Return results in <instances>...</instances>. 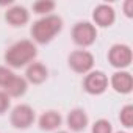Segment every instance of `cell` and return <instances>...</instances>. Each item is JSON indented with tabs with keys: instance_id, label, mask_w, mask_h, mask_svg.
Instances as JSON below:
<instances>
[{
	"instance_id": "6da1fadb",
	"label": "cell",
	"mask_w": 133,
	"mask_h": 133,
	"mask_svg": "<svg viewBox=\"0 0 133 133\" xmlns=\"http://www.w3.org/2000/svg\"><path fill=\"white\" fill-rule=\"evenodd\" d=\"M36 55H38V49L35 42L28 39H22V41L14 42L11 47H8L3 58L10 69H21L31 64Z\"/></svg>"
},
{
	"instance_id": "7a4b0ae2",
	"label": "cell",
	"mask_w": 133,
	"mask_h": 133,
	"mask_svg": "<svg viewBox=\"0 0 133 133\" xmlns=\"http://www.w3.org/2000/svg\"><path fill=\"white\" fill-rule=\"evenodd\" d=\"M63 30V19L59 16H44L31 25V38L38 44H49Z\"/></svg>"
},
{
	"instance_id": "3957f363",
	"label": "cell",
	"mask_w": 133,
	"mask_h": 133,
	"mask_svg": "<svg viewBox=\"0 0 133 133\" xmlns=\"http://www.w3.org/2000/svg\"><path fill=\"white\" fill-rule=\"evenodd\" d=\"M107 56H108V63L113 66V68L119 69V71L127 69L133 61L131 49L127 44H114V45H111Z\"/></svg>"
},
{
	"instance_id": "277c9868",
	"label": "cell",
	"mask_w": 133,
	"mask_h": 133,
	"mask_svg": "<svg viewBox=\"0 0 133 133\" xmlns=\"http://www.w3.org/2000/svg\"><path fill=\"white\" fill-rule=\"evenodd\" d=\"M68 63H69V68L74 72L86 75L94 68V55L88 50H74L69 55Z\"/></svg>"
},
{
	"instance_id": "5b68a950",
	"label": "cell",
	"mask_w": 133,
	"mask_h": 133,
	"mask_svg": "<svg viewBox=\"0 0 133 133\" xmlns=\"http://www.w3.org/2000/svg\"><path fill=\"white\" fill-rule=\"evenodd\" d=\"M97 39V30L91 22H78L72 28V41L80 47H89Z\"/></svg>"
},
{
	"instance_id": "8992f818",
	"label": "cell",
	"mask_w": 133,
	"mask_h": 133,
	"mask_svg": "<svg viewBox=\"0 0 133 133\" xmlns=\"http://www.w3.org/2000/svg\"><path fill=\"white\" fill-rule=\"evenodd\" d=\"M35 119H36V116H35L33 108L30 105H25V103L16 105L11 110V114H10L11 125L14 128H19V130H25V128L31 127Z\"/></svg>"
},
{
	"instance_id": "52a82bcc",
	"label": "cell",
	"mask_w": 133,
	"mask_h": 133,
	"mask_svg": "<svg viewBox=\"0 0 133 133\" xmlns=\"http://www.w3.org/2000/svg\"><path fill=\"white\" fill-rule=\"evenodd\" d=\"M83 89L91 96H100L108 89V77L103 71H91L83 80Z\"/></svg>"
},
{
	"instance_id": "ba28073f",
	"label": "cell",
	"mask_w": 133,
	"mask_h": 133,
	"mask_svg": "<svg viewBox=\"0 0 133 133\" xmlns=\"http://www.w3.org/2000/svg\"><path fill=\"white\" fill-rule=\"evenodd\" d=\"M111 88L117 94H130L133 89V77L128 71H117L111 75Z\"/></svg>"
},
{
	"instance_id": "9c48e42d",
	"label": "cell",
	"mask_w": 133,
	"mask_h": 133,
	"mask_svg": "<svg viewBox=\"0 0 133 133\" xmlns=\"http://www.w3.org/2000/svg\"><path fill=\"white\" fill-rule=\"evenodd\" d=\"M92 19L96 22V25L102 27V28H107V27H111L116 21V13H114V8L110 6V5H99L94 8L92 11Z\"/></svg>"
},
{
	"instance_id": "30bf717a",
	"label": "cell",
	"mask_w": 133,
	"mask_h": 133,
	"mask_svg": "<svg viewBox=\"0 0 133 133\" xmlns=\"http://www.w3.org/2000/svg\"><path fill=\"white\" fill-rule=\"evenodd\" d=\"M66 122H68V127H69L71 131L80 133V131H83V130L88 127L89 119H88V114H86L85 110H82V108H74V110L69 111L68 117H66Z\"/></svg>"
},
{
	"instance_id": "8fae6325",
	"label": "cell",
	"mask_w": 133,
	"mask_h": 133,
	"mask_svg": "<svg viewBox=\"0 0 133 133\" xmlns=\"http://www.w3.org/2000/svg\"><path fill=\"white\" fill-rule=\"evenodd\" d=\"M49 77V71L47 68L42 64V63H38V61H33L31 64L27 66V71H25V80L28 83H33V85H41L47 80Z\"/></svg>"
},
{
	"instance_id": "7c38bea8",
	"label": "cell",
	"mask_w": 133,
	"mask_h": 133,
	"mask_svg": "<svg viewBox=\"0 0 133 133\" xmlns=\"http://www.w3.org/2000/svg\"><path fill=\"white\" fill-rule=\"evenodd\" d=\"M30 19V13L27 8L21 6V5H16V6H11L10 10H6L5 13V21L13 25V27H22L28 22Z\"/></svg>"
},
{
	"instance_id": "4fadbf2b",
	"label": "cell",
	"mask_w": 133,
	"mask_h": 133,
	"mask_svg": "<svg viewBox=\"0 0 133 133\" xmlns=\"http://www.w3.org/2000/svg\"><path fill=\"white\" fill-rule=\"evenodd\" d=\"M39 128L41 130H45V131H53L56 130L61 122H63V117L58 111L55 110H49V111H44L41 116H39Z\"/></svg>"
},
{
	"instance_id": "5bb4252c",
	"label": "cell",
	"mask_w": 133,
	"mask_h": 133,
	"mask_svg": "<svg viewBox=\"0 0 133 133\" xmlns=\"http://www.w3.org/2000/svg\"><path fill=\"white\" fill-rule=\"evenodd\" d=\"M27 88H28V82L24 77H17L16 75L10 82V85L5 88V92L10 96V99L11 97H22L27 92Z\"/></svg>"
},
{
	"instance_id": "9a60e30c",
	"label": "cell",
	"mask_w": 133,
	"mask_h": 133,
	"mask_svg": "<svg viewBox=\"0 0 133 133\" xmlns=\"http://www.w3.org/2000/svg\"><path fill=\"white\" fill-rule=\"evenodd\" d=\"M55 2L50 0H38L33 3V11L35 14H41V16H49V13H52L55 10Z\"/></svg>"
},
{
	"instance_id": "2e32d148",
	"label": "cell",
	"mask_w": 133,
	"mask_h": 133,
	"mask_svg": "<svg viewBox=\"0 0 133 133\" xmlns=\"http://www.w3.org/2000/svg\"><path fill=\"white\" fill-rule=\"evenodd\" d=\"M119 121L125 128H131L133 127V105H125L121 108L119 113Z\"/></svg>"
},
{
	"instance_id": "e0dca14e",
	"label": "cell",
	"mask_w": 133,
	"mask_h": 133,
	"mask_svg": "<svg viewBox=\"0 0 133 133\" xmlns=\"http://www.w3.org/2000/svg\"><path fill=\"white\" fill-rule=\"evenodd\" d=\"M91 133H113V125L107 119H99L92 124Z\"/></svg>"
},
{
	"instance_id": "ac0fdd59",
	"label": "cell",
	"mask_w": 133,
	"mask_h": 133,
	"mask_svg": "<svg viewBox=\"0 0 133 133\" xmlns=\"http://www.w3.org/2000/svg\"><path fill=\"white\" fill-rule=\"evenodd\" d=\"M14 77L16 75L13 69H10L8 66H0V88H6Z\"/></svg>"
},
{
	"instance_id": "d6986e66",
	"label": "cell",
	"mask_w": 133,
	"mask_h": 133,
	"mask_svg": "<svg viewBox=\"0 0 133 133\" xmlns=\"http://www.w3.org/2000/svg\"><path fill=\"white\" fill-rule=\"evenodd\" d=\"M11 105V99L5 91H0V114H5Z\"/></svg>"
},
{
	"instance_id": "ffe728a7",
	"label": "cell",
	"mask_w": 133,
	"mask_h": 133,
	"mask_svg": "<svg viewBox=\"0 0 133 133\" xmlns=\"http://www.w3.org/2000/svg\"><path fill=\"white\" fill-rule=\"evenodd\" d=\"M124 14L127 17H133V0H127L124 3Z\"/></svg>"
},
{
	"instance_id": "44dd1931",
	"label": "cell",
	"mask_w": 133,
	"mask_h": 133,
	"mask_svg": "<svg viewBox=\"0 0 133 133\" xmlns=\"http://www.w3.org/2000/svg\"><path fill=\"white\" fill-rule=\"evenodd\" d=\"M56 133H69V131H56Z\"/></svg>"
},
{
	"instance_id": "7402d4cb",
	"label": "cell",
	"mask_w": 133,
	"mask_h": 133,
	"mask_svg": "<svg viewBox=\"0 0 133 133\" xmlns=\"http://www.w3.org/2000/svg\"><path fill=\"white\" fill-rule=\"evenodd\" d=\"M116 133H127V131H116Z\"/></svg>"
}]
</instances>
